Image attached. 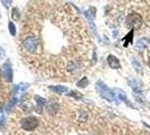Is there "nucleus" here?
<instances>
[{"label":"nucleus","instance_id":"9d476101","mask_svg":"<svg viewBox=\"0 0 150 135\" xmlns=\"http://www.w3.org/2000/svg\"><path fill=\"white\" fill-rule=\"evenodd\" d=\"M35 100L38 101V107H36V109L41 112H42V108L44 107V105H45V103H46V101H45L44 98H41V97H38V96H36V97H35Z\"/></svg>","mask_w":150,"mask_h":135},{"label":"nucleus","instance_id":"7ed1b4c3","mask_svg":"<svg viewBox=\"0 0 150 135\" xmlns=\"http://www.w3.org/2000/svg\"><path fill=\"white\" fill-rule=\"evenodd\" d=\"M21 125H22L23 129H25V131H33L38 127V120L34 116H28L21 120Z\"/></svg>","mask_w":150,"mask_h":135},{"label":"nucleus","instance_id":"39448f33","mask_svg":"<svg viewBox=\"0 0 150 135\" xmlns=\"http://www.w3.org/2000/svg\"><path fill=\"white\" fill-rule=\"evenodd\" d=\"M2 75H4L5 79L7 80L8 82H11L13 81V69H11V64H10L9 61H7L2 65Z\"/></svg>","mask_w":150,"mask_h":135},{"label":"nucleus","instance_id":"f3484780","mask_svg":"<svg viewBox=\"0 0 150 135\" xmlns=\"http://www.w3.org/2000/svg\"><path fill=\"white\" fill-rule=\"evenodd\" d=\"M8 28H9V32H10V34L14 36V35H16V27L15 25H14V22H9V24H8Z\"/></svg>","mask_w":150,"mask_h":135},{"label":"nucleus","instance_id":"4468645a","mask_svg":"<svg viewBox=\"0 0 150 135\" xmlns=\"http://www.w3.org/2000/svg\"><path fill=\"white\" fill-rule=\"evenodd\" d=\"M132 63H133V67H134V69H135V71L137 72H139V73H141L142 72V69H141V64L138 62V61L135 60V59H133L132 60Z\"/></svg>","mask_w":150,"mask_h":135},{"label":"nucleus","instance_id":"412c9836","mask_svg":"<svg viewBox=\"0 0 150 135\" xmlns=\"http://www.w3.org/2000/svg\"><path fill=\"white\" fill-rule=\"evenodd\" d=\"M4 55H5V53H4V50L0 47V59H2V58H4Z\"/></svg>","mask_w":150,"mask_h":135},{"label":"nucleus","instance_id":"9b49d317","mask_svg":"<svg viewBox=\"0 0 150 135\" xmlns=\"http://www.w3.org/2000/svg\"><path fill=\"white\" fill-rule=\"evenodd\" d=\"M132 38H133V30H131L128 35L123 38V45L124 46H128L129 43H132Z\"/></svg>","mask_w":150,"mask_h":135},{"label":"nucleus","instance_id":"1a4fd4ad","mask_svg":"<svg viewBox=\"0 0 150 135\" xmlns=\"http://www.w3.org/2000/svg\"><path fill=\"white\" fill-rule=\"evenodd\" d=\"M133 96L134 98L139 101V103H141V104H144L146 103V99H144V96H143L142 91L141 90H137V91H133Z\"/></svg>","mask_w":150,"mask_h":135},{"label":"nucleus","instance_id":"f8f14e48","mask_svg":"<svg viewBox=\"0 0 150 135\" xmlns=\"http://www.w3.org/2000/svg\"><path fill=\"white\" fill-rule=\"evenodd\" d=\"M77 86H78L79 88H85V87H87V86H88V79H87V77H83V79H80V80L77 82Z\"/></svg>","mask_w":150,"mask_h":135},{"label":"nucleus","instance_id":"a211bd4d","mask_svg":"<svg viewBox=\"0 0 150 135\" xmlns=\"http://www.w3.org/2000/svg\"><path fill=\"white\" fill-rule=\"evenodd\" d=\"M69 96H70V97L77 98V99H80V98H81V94H79V92H77V91H70V92H69Z\"/></svg>","mask_w":150,"mask_h":135},{"label":"nucleus","instance_id":"423d86ee","mask_svg":"<svg viewBox=\"0 0 150 135\" xmlns=\"http://www.w3.org/2000/svg\"><path fill=\"white\" fill-rule=\"evenodd\" d=\"M107 64L112 69H119L120 68V61L117 60L114 55H108L107 56Z\"/></svg>","mask_w":150,"mask_h":135},{"label":"nucleus","instance_id":"0eeeda50","mask_svg":"<svg viewBox=\"0 0 150 135\" xmlns=\"http://www.w3.org/2000/svg\"><path fill=\"white\" fill-rule=\"evenodd\" d=\"M148 39L147 38H141V39H139L138 41V43H137V50L139 51V52H142L143 50L148 46Z\"/></svg>","mask_w":150,"mask_h":135},{"label":"nucleus","instance_id":"ddd939ff","mask_svg":"<svg viewBox=\"0 0 150 135\" xmlns=\"http://www.w3.org/2000/svg\"><path fill=\"white\" fill-rule=\"evenodd\" d=\"M57 110H58V105H57V104H54V103L47 104V112H49L53 114V112H55Z\"/></svg>","mask_w":150,"mask_h":135},{"label":"nucleus","instance_id":"2eb2a0df","mask_svg":"<svg viewBox=\"0 0 150 135\" xmlns=\"http://www.w3.org/2000/svg\"><path fill=\"white\" fill-rule=\"evenodd\" d=\"M11 17L14 20H18L19 19V10L17 8H13V11H11Z\"/></svg>","mask_w":150,"mask_h":135},{"label":"nucleus","instance_id":"6ab92c4d","mask_svg":"<svg viewBox=\"0 0 150 135\" xmlns=\"http://www.w3.org/2000/svg\"><path fill=\"white\" fill-rule=\"evenodd\" d=\"M5 125H6V120H5V116L2 114H0V128L4 129L5 128Z\"/></svg>","mask_w":150,"mask_h":135},{"label":"nucleus","instance_id":"4be33fe9","mask_svg":"<svg viewBox=\"0 0 150 135\" xmlns=\"http://www.w3.org/2000/svg\"><path fill=\"white\" fill-rule=\"evenodd\" d=\"M149 67H150V59H149Z\"/></svg>","mask_w":150,"mask_h":135},{"label":"nucleus","instance_id":"6e6552de","mask_svg":"<svg viewBox=\"0 0 150 135\" xmlns=\"http://www.w3.org/2000/svg\"><path fill=\"white\" fill-rule=\"evenodd\" d=\"M50 89L54 91L55 94H58V95H62V94H64V92H67L68 89L66 87H62V86H52V87H50Z\"/></svg>","mask_w":150,"mask_h":135},{"label":"nucleus","instance_id":"f257e3e1","mask_svg":"<svg viewBox=\"0 0 150 135\" xmlns=\"http://www.w3.org/2000/svg\"><path fill=\"white\" fill-rule=\"evenodd\" d=\"M96 89H97V91L99 92V95L104 98V99L108 100V101H115V97H114L113 90L108 89L102 81H98V82L96 83Z\"/></svg>","mask_w":150,"mask_h":135},{"label":"nucleus","instance_id":"aec40b11","mask_svg":"<svg viewBox=\"0 0 150 135\" xmlns=\"http://www.w3.org/2000/svg\"><path fill=\"white\" fill-rule=\"evenodd\" d=\"M11 1H13V0H1V2L4 4V6H5L6 8H8L10 5H11Z\"/></svg>","mask_w":150,"mask_h":135},{"label":"nucleus","instance_id":"20e7f679","mask_svg":"<svg viewBox=\"0 0 150 135\" xmlns=\"http://www.w3.org/2000/svg\"><path fill=\"white\" fill-rule=\"evenodd\" d=\"M23 46L24 49L30 53H35L38 50V41L34 36H28L23 41Z\"/></svg>","mask_w":150,"mask_h":135},{"label":"nucleus","instance_id":"dca6fc26","mask_svg":"<svg viewBox=\"0 0 150 135\" xmlns=\"http://www.w3.org/2000/svg\"><path fill=\"white\" fill-rule=\"evenodd\" d=\"M17 101H18V100H17V98H13V99L9 101V104H8L7 107H6L7 112H9V110H10V109H11V108H13V107L16 105V103H17Z\"/></svg>","mask_w":150,"mask_h":135},{"label":"nucleus","instance_id":"f03ea898","mask_svg":"<svg viewBox=\"0 0 150 135\" xmlns=\"http://www.w3.org/2000/svg\"><path fill=\"white\" fill-rule=\"evenodd\" d=\"M125 22H127V26L129 28H132V30L139 28L141 26V24H142V17L139 14H137V13H132V14H130L127 17Z\"/></svg>","mask_w":150,"mask_h":135}]
</instances>
